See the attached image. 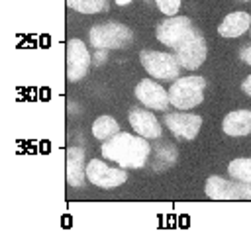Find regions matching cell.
I'll use <instances>...</instances> for the list:
<instances>
[{"label":"cell","mask_w":251,"mask_h":247,"mask_svg":"<svg viewBox=\"0 0 251 247\" xmlns=\"http://www.w3.org/2000/svg\"><path fill=\"white\" fill-rule=\"evenodd\" d=\"M180 2L182 0H155L157 8L165 14V16H176L178 8H180Z\"/></svg>","instance_id":"d6986e66"},{"label":"cell","mask_w":251,"mask_h":247,"mask_svg":"<svg viewBox=\"0 0 251 247\" xmlns=\"http://www.w3.org/2000/svg\"><path fill=\"white\" fill-rule=\"evenodd\" d=\"M239 57H241V61H245L247 65H251V45L249 47H243L241 53H239Z\"/></svg>","instance_id":"7402d4cb"},{"label":"cell","mask_w":251,"mask_h":247,"mask_svg":"<svg viewBox=\"0 0 251 247\" xmlns=\"http://www.w3.org/2000/svg\"><path fill=\"white\" fill-rule=\"evenodd\" d=\"M157 159L165 161L167 165H173L176 161V149H173L169 143H165L161 149H157Z\"/></svg>","instance_id":"ffe728a7"},{"label":"cell","mask_w":251,"mask_h":247,"mask_svg":"<svg viewBox=\"0 0 251 247\" xmlns=\"http://www.w3.org/2000/svg\"><path fill=\"white\" fill-rule=\"evenodd\" d=\"M243 2H249V0H243Z\"/></svg>","instance_id":"484cf974"},{"label":"cell","mask_w":251,"mask_h":247,"mask_svg":"<svg viewBox=\"0 0 251 247\" xmlns=\"http://www.w3.org/2000/svg\"><path fill=\"white\" fill-rule=\"evenodd\" d=\"M194 25L192 22L186 18V16H169L167 20H163L157 29H155V35L157 39L171 47V49H176L180 43H184L192 33H194Z\"/></svg>","instance_id":"5b68a950"},{"label":"cell","mask_w":251,"mask_h":247,"mask_svg":"<svg viewBox=\"0 0 251 247\" xmlns=\"http://www.w3.org/2000/svg\"><path fill=\"white\" fill-rule=\"evenodd\" d=\"M118 131H120V125H118V122H116L112 116H100V118H96L94 124H92V135H94L96 139H100V141L110 139V137L116 135Z\"/></svg>","instance_id":"2e32d148"},{"label":"cell","mask_w":251,"mask_h":247,"mask_svg":"<svg viewBox=\"0 0 251 247\" xmlns=\"http://www.w3.org/2000/svg\"><path fill=\"white\" fill-rule=\"evenodd\" d=\"M249 33H251V27H249Z\"/></svg>","instance_id":"d4e9b609"},{"label":"cell","mask_w":251,"mask_h":247,"mask_svg":"<svg viewBox=\"0 0 251 247\" xmlns=\"http://www.w3.org/2000/svg\"><path fill=\"white\" fill-rule=\"evenodd\" d=\"M151 145L141 135L118 131L102 143V157L118 163L122 169H141L147 163Z\"/></svg>","instance_id":"6da1fadb"},{"label":"cell","mask_w":251,"mask_h":247,"mask_svg":"<svg viewBox=\"0 0 251 247\" xmlns=\"http://www.w3.org/2000/svg\"><path fill=\"white\" fill-rule=\"evenodd\" d=\"M227 173L233 180H239V182H247L251 184V159L243 157V159H233L229 165H227Z\"/></svg>","instance_id":"e0dca14e"},{"label":"cell","mask_w":251,"mask_h":247,"mask_svg":"<svg viewBox=\"0 0 251 247\" xmlns=\"http://www.w3.org/2000/svg\"><path fill=\"white\" fill-rule=\"evenodd\" d=\"M206 55H208V47H206L204 37L198 31H194L184 43H180L175 49V57H176L178 65L188 71L198 69L206 61Z\"/></svg>","instance_id":"52a82bcc"},{"label":"cell","mask_w":251,"mask_h":247,"mask_svg":"<svg viewBox=\"0 0 251 247\" xmlns=\"http://www.w3.org/2000/svg\"><path fill=\"white\" fill-rule=\"evenodd\" d=\"M86 180V165H84V149L69 147L67 149V182L71 186H82Z\"/></svg>","instance_id":"4fadbf2b"},{"label":"cell","mask_w":251,"mask_h":247,"mask_svg":"<svg viewBox=\"0 0 251 247\" xmlns=\"http://www.w3.org/2000/svg\"><path fill=\"white\" fill-rule=\"evenodd\" d=\"M129 125L135 129L137 135L145 137V139H159L161 137V124L155 118V114H151L149 110L143 108H131L127 114Z\"/></svg>","instance_id":"8fae6325"},{"label":"cell","mask_w":251,"mask_h":247,"mask_svg":"<svg viewBox=\"0 0 251 247\" xmlns=\"http://www.w3.org/2000/svg\"><path fill=\"white\" fill-rule=\"evenodd\" d=\"M165 125L171 129L173 135L180 139H194L202 127V118L196 114H182V112H173L165 116Z\"/></svg>","instance_id":"30bf717a"},{"label":"cell","mask_w":251,"mask_h":247,"mask_svg":"<svg viewBox=\"0 0 251 247\" xmlns=\"http://www.w3.org/2000/svg\"><path fill=\"white\" fill-rule=\"evenodd\" d=\"M241 90H243L247 96H251V74H249V76H245V80L241 82Z\"/></svg>","instance_id":"603a6c76"},{"label":"cell","mask_w":251,"mask_h":247,"mask_svg":"<svg viewBox=\"0 0 251 247\" xmlns=\"http://www.w3.org/2000/svg\"><path fill=\"white\" fill-rule=\"evenodd\" d=\"M129 2H131V0H116L118 6H126V4H129Z\"/></svg>","instance_id":"cb8c5ba5"},{"label":"cell","mask_w":251,"mask_h":247,"mask_svg":"<svg viewBox=\"0 0 251 247\" xmlns=\"http://www.w3.org/2000/svg\"><path fill=\"white\" fill-rule=\"evenodd\" d=\"M224 133L231 137H243L251 133V110H235L229 112L222 122Z\"/></svg>","instance_id":"5bb4252c"},{"label":"cell","mask_w":251,"mask_h":247,"mask_svg":"<svg viewBox=\"0 0 251 247\" xmlns=\"http://www.w3.org/2000/svg\"><path fill=\"white\" fill-rule=\"evenodd\" d=\"M139 61H141L143 69L151 76H155L159 80H175V78H178L180 65H178L176 57L171 55V53L145 49V51L139 53Z\"/></svg>","instance_id":"277c9868"},{"label":"cell","mask_w":251,"mask_h":247,"mask_svg":"<svg viewBox=\"0 0 251 247\" xmlns=\"http://www.w3.org/2000/svg\"><path fill=\"white\" fill-rule=\"evenodd\" d=\"M204 90H206V78L192 74V76L175 78V82L167 92H169V102L175 108L190 110L204 100Z\"/></svg>","instance_id":"7a4b0ae2"},{"label":"cell","mask_w":251,"mask_h":247,"mask_svg":"<svg viewBox=\"0 0 251 247\" xmlns=\"http://www.w3.org/2000/svg\"><path fill=\"white\" fill-rule=\"evenodd\" d=\"M251 27V16L247 12H231L218 25V33L222 37H239Z\"/></svg>","instance_id":"9a60e30c"},{"label":"cell","mask_w":251,"mask_h":247,"mask_svg":"<svg viewBox=\"0 0 251 247\" xmlns=\"http://www.w3.org/2000/svg\"><path fill=\"white\" fill-rule=\"evenodd\" d=\"M88 39L94 49H122L127 47L133 39V31L118 22H108V24H98L92 25L88 31Z\"/></svg>","instance_id":"3957f363"},{"label":"cell","mask_w":251,"mask_h":247,"mask_svg":"<svg viewBox=\"0 0 251 247\" xmlns=\"http://www.w3.org/2000/svg\"><path fill=\"white\" fill-rule=\"evenodd\" d=\"M204 192L212 200H243L239 180H226L216 174L208 176V180L204 184Z\"/></svg>","instance_id":"7c38bea8"},{"label":"cell","mask_w":251,"mask_h":247,"mask_svg":"<svg viewBox=\"0 0 251 247\" xmlns=\"http://www.w3.org/2000/svg\"><path fill=\"white\" fill-rule=\"evenodd\" d=\"M135 98L143 104V106H147V108H151V110H167L169 108V92L159 84V82H155V80H151V78H143V80H139L137 82V86H135Z\"/></svg>","instance_id":"9c48e42d"},{"label":"cell","mask_w":251,"mask_h":247,"mask_svg":"<svg viewBox=\"0 0 251 247\" xmlns=\"http://www.w3.org/2000/svg\"><path fill=\"white\" fill-rule=\"evenodd\" d=\"M92 63V57L86 49V45L80 39H69L67 43V78L71 82L80 80Z\"/></svg>","instance_id":"ba28073f"},{"label":"cell","mask_w":251,"mask_h":247,"mask_svg":"<svg viewBox=\"0 0 251 247\" xmlns=\"http://www.w3.org/2000/svg\"><path fill=\"white\" fill-rule=\"evenodd\" d=\"M86 180L100 188H116L127 180V173L122 167L114 169L108 167L104 161L92 159L86 163Z\"/></svg>","instance_id":"8992f818"},{"label":"cell","mask_w":251,"mask_h":247,"mask_svg":"<svg viewBox=\"0 0 251 247\" xmlns=\"http://www.w3.org/2000/svg\"><path fill=\"white\" fill-rule=\"evenodd\" d=\"M67 6L80 14H98L108 8V0H67Z\"/></svg>","instance_id":"ac0fdd59"},{"label":"cell","mask_w":251,"mask_h":247,"mask_svg":"<svg viewBox=\"0 0 251 247\" xmlns=\"http://www.w3.org/2000/svg\"><path fill=\"white\" fill-rule=\"evenodd\" d=\"M92 61H94L96 65H102V63L106 61V49H96V53H94Z\"/></svg>","instance_id":"44dd1931"}]
</instances>
